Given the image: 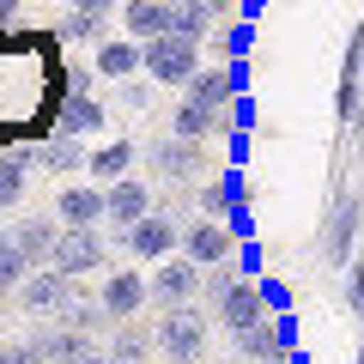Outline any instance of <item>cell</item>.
<instances>
[{"instance_id": "obj_22", "label": "cell", "mask_w": 364, "mask_h": 364, "mask_svg": "<svg viewBox=\"0 0 364 364\" xmlns=\"http://www.w3.org/2000/svg\"><path fill=\"white\" fill-rule=\"evenodd\" d=\"M152 352H158V334H152V328H134V322L109 328V358H116V364H146Z\"/></svg>"}, {"instance_id": "obj_24", "label": "cell", "mask_w": 364, "mask_h": 364, "mask_svg": "<svg viewBox=\"0 0 364 364\" xmlns=\"http://www.w3.org/2000/svg\"><path fill=\"white\" fill-rule=\"evenodd\" d=\"M104 0H79V6H67V18H61V43H91L97 31H104Z\"/></svg>"}, {"instance_id": "obj_9", "label": "cell", "mask_w": 364, "mask_h": 364, "mask_svg": "<svg viewBox=\"0 0 364 364\" xmlns=\"http://www.w3.org/2000/svg\"><path fill=\"white\" fill-rule=\"evenodd\" d=\"M55 225H61V231H97V225H109L104 188H91V182L61 188V195H55Z\"/></svg>"}, {"instance_id": "obj_2", "label": "cell", "mask_w": 364, "mask_h": 364, "mask_svg": "<svg viewBox=\"0 0 364 364\" xmlns=\"http://www.w3.org/2000/svg\"><path fill=\"white\" fill-rule=\"evenodd\" d=\"M140 73L152 79V85H195V73H200V49L195 43H176V37H158V43H146L140 49Z\"/></svg>"}, {"instance_id": "obj_25", "label": "cell", "mask_w": 364, "mask_h": 364, "mask_svg": "<svg viewBox=\"0 0 364 364\" xmlns=\"http://www.w3.org/2000/svg\"><path fill=\"white\" fill-rule=\"evenodd\" d=\"M61 328H73V334H85V340H97L109 328V316H104V304H73V310L61 316Z\"/></svg>"}, {"instance_id": "obj_27", "label": "cell", "mask_w": 364, "mask_h": 364, "mask_svg": "<svg viewBox=\"0 0 364 364\" xmlns=\"http://www.w3.org/2000/svg\"><path fill=\"white\" fill-rule=\"evenodd\" d=\"M0 364H43V358L31 352V340H13V346H0Z\"/></svg>"}, {"instance_id": "obj_16", "label": "cell", "mask_w": 364, "mask_h": 364, "mask_svg": "<svg viewBox=\"0 0 364 364\" xmlns=\"http://www.w3.org/2000/svg\"><path fill=\"white\" fill-rule=\"evenodd\" d=\"M6 237H13V249L31 261V273H43V267L55 261V243H61V225H55V219H18Z\"/></svg>"}, {"instance_id": "obj_26", "label": "cell", "mask_w": 364, "mask_h": 364, "mask_svg": "<svg viewBox=\"0 0 364 364\" xmlns=\"http://www.w3.org/2000/svg\"><path fill=\"white\" fill-rule=\"evenodd\" d=\"M231 286H237V273H231V267H213L207 279H200V291H207L213 304H219V298H225V291H231Z\"/></svg>"}, {"instance_id": "obj_5", "label": "cell", "mask_w": 364, "mask_h": 364, "mask_svg": "<svg viewBox=\"0 0 364 364\" xmlns=\"http://www.w3.org/2000/svg\"><path fill=\"white\" fill-rule=\"evenodd\" d=\"M146 164H152V182H195L200 164H207V146H188L176 140V134H158L152 146H146Z\"/></svg>"}, {"instance_id": "obj_30", "label": "cell", "mask_w": 364, "mask_h": 364, "mask_svg": "<svg viewBox=\"0 0 364 364\" xmlns=\"http://www.w3.org/2000/svg\"><path fill=\"white\" fill-rule=\"evenodd\" d=\"M0 219H6V213H0ZM0 237H6V231H0Z\"/></svg>"}, {"instance_id": "obj_21", "label": "cell", "mask_w": 364, "mask_h": 364, "mask_svg": "<svg viewBox=\"0 0 364 364\" xmlns=\"http://www.w3.org/2000/svg\"><path fill=\"white\" fill-rule=\"evenodd\" d=\"M91 67L104 79H128V73H140V43H128V37H104L97 43V55H91Z\"/></svg>"}, {"instance_id": "obj_23", "label": "cell", "mask_w": 364, "mask_h": 364, "mask_svg": "<svg viewBox=\"0 0 364 364\" xmlns=\"http://www.w3.org/2000/svg\"><path fill=\"white\" fill-rule=\"evenodd\" d=\"M128 164H134V146H128V140H109V146H97V152L85 158V170L97 176V188L122 182V176H128Z\"/></svg>"}, {"instance_id": "obj_7", "label": "cell", "mask_w": 364, "mask_h": 364, "mask_svg": "<svg viewBox=\"0 0 364 364\" xmlns=\"http://www.w3.org/2000/svg\"><path fill=\"white\" fill-rule=\"evenodd\" d=\"M122 249H128L134 261H170L182 249V225L170 219V213H152V219H140L134 231H122Z\"/></svg>"}, {"instance_id": "obj_12", "label": "cell", "mask_w": 364, "mask_h": 364, "mask_svg": "<svg viewBox=\"0 0 364 364\" xmlns=\"http://www.w3.org/2000/svg\"><path fill=\"white\" fill-rule=\"evenodd\" d=\"M213 316H219V328H231V334L273 322V316H267V298H261V286H255V279H237V286L225 291L219 304H213Z\"/></svg>"}, {"instance_id": "obj_10", "label": "cell", "mask_w": 364, "mask_h": 364, "mask_svg": "<svg viewBox=\"0 0 364 364\" xmlns=\"http://www.w3.org/2000/svg\"><path fill=\"white\" fill-rule=\"evenodd\" d=\"M182 255L195 261L200 273H207V267H225V261L237 255V231H225L219 219H195L188 231H182Z\"/></svg>"}, {"instance_id": "obj_18", "label": "cell", "mask_w": 364, "mask_h": 364, "mask_svg": "<svg viewBox=\"0 0 364 364\" xmlns=\"http://www.w3.org/2000/svg\"><path fill=\"white\" fill-rule=\"evenodd\" d=\"M170 18H176L170 0H128L122 6V25H128V37H140V49L158 43V37H170Z\"/></svg>"}, {"instance_id": "obj_19", "label": "cell", "mask_w": 364, "mask_h": 364, "mask_svg": "<svg viewBox=\"0 0 364 364\" xmlns=\"http://www.w3.org/2000/svg\"><path fill=\"white\" fill-rule=\"evenodd\" d=\"M31 164H37V158H31L25 146H0V213H13L18 200H25V188H31Z\"/></svg>"}, {"instance_id": "obj_20", "label": "cell", "mask_w": 364, "mask_h": 364, "mask_svg": "<svg viewBox=\"0 0 364 364\" xmlns=\"http://www.w3.org/2000/svg\"><path fill=\"white\" fill-rule=\"evenodd\" d=\"M31 158H37V164L43 170H55V176H67V170H85V146H79V140H61V134H43V140L37 146H31Z\"/></svg>"}, {"instance_id": "obj_29", "label": "cell", "mask_w": 364, "mask_h": 364, "mask_svg": "<svg viewBox=\"0 0 364 364\" xmlns=\"http://www.w3.org/2000/svg\"><path fill=\"white\" fill-rule=\"evenodd\" d=\"M237 267H243V273H255V267H261V249H255V243H249V249H237Z\"/></svg>"}, {"instance_id": "obj_4", "label": "cell", "mask_w": 364, "mask_h": 364, "mask_svg": "<svg viewBox=\"0 0 364 364\" xmlns=\"http://www.w3.org/2000/svg\"><path fill=\"white\" fill-rule=\"evenodd\" d=\"M73 304H79V279H67V273H55V267L31 273L25 286H18V310L49 316V322H61V316L73 310Z\"/></svg>"}, {"instance_id": "obj_28", "label": "cell", "mask_w": 364, "mask_h": 364, "mask_svg": "<svg viewBox=\"0 0 364 364\" xmlns=\"http://www.w3.org/2000/svg\"><path fill=\"white\" fill-rule=\"evenodd\" d=\"M346 304H352V316H364V267L346 273Z\"/></svg>"}, {"instance_id": "obj_3", "label": "cell", "mask_w": 364, "mask_h": 364, "mask_svg": "<svg viewBox=\"0 0 364 364\" xmlns=\"http://www.w3.org/2000/svg\"><path fill=\"white\" fill-rule=\"evenodd\" d=\"M200 279H207V273H200L188 255H170V261H158V273L146 279V286H152L158 316H170V310H188V304L200 298Z\"/></svg>"}, {"instance_id": "obj_17", "label": "cell", "mask_w": 364, "mask_h": 364, "mask_svg": "<svg viewBox=\"0 0 364 364\" xmlns=\"http://www.w3.org/2000/svg\"><path fill=\"white\" fill-rule=\"evenodd\" d=\"M225 13H231L225 0H176V18H170V37H176V43H195V49H200V37H207V31L219 25Z\"/></svg>"}, {"instance_id": "obj_14", "label": "cell", "mask_w": 364, "mask_h": 364, "mask_svg": "<svg viewBox=\"0 0 364 364\" xmlns=\"http://www.w3.org/2000/svg\"><path fill=\"white\" fill-rule=\"evenodd\" d=\"M104 104L91 97V91H67L61 97V109H55V122H49V134H61V140H85V134H104Z\"/></svg>"}, {"instance_id": "obj_8", "label": "cell", "mask_w": 364, "mask_h": 364, "mask_svg": "<svg viewBox=\"0 0 364 364\" xmlns=\"http://www.w3.org/2000/svg\"><path fill=\"white\" fill-rule=\"evenodd\" d=\"M97 304H104V316L109 322H134V316L152 304V286H146V273H134V267H116L97 286Z\"/></svg>"}, {"instance_id": "obj_13", "label": "cell", "mask_w": 364, "mask_h": 364, "mask_svg": "<svg viewBox=\"0 0 364 364\" xmlns=\"http://www.w3.org/2000/svg\"><path fill=\"white\" fill-rule=\"evenodd\" d=\"M104 231H61V243H55V273H67V279H79V273H97L104 267Z\"/></svg>"}, {"instance_id": "obj_1", "label": "cell", "mask_w": 364, "mask_h": 364, "mask_svg": "<svg viewBox=\"0 0 364 364\" xmlns=\"http://www.w3.org/2000/svg\"><path fill=\"white\" fill-rule=\"evenodd\" d=\"M152 334H158V352H164L170 364H200L207 358V310H195V304L158 316Z\"/></svg>"}, {"instance_id": "obj_15", "label": "cell", "mask_w": 364, "mask_h": 364, "mask_svg": "<svg viewBox=\"0 0 364 364\" xmlns=\"http://www.w3.org/2000/svg\"><path fill=\"white\" fill-rule=\"evenodd\" d=\"M104 207H109V225L134 231L140 219H152V182H140V176L109 182V188H104Z\"/></svg>"}, {"instance_id": "obj_6", "label": "cell", "mask_w": 364, "mask_h": 364, "mask_svg": "<svg viewBox=\"0 0 364 364\" xmlns=\"http://www.w3.org/2000/svg\"><path fill=\"white\" fill-rule=\"evenodd\" d=\"M237 91H243V67H200V73H195V85L182 91V104L207 109V116H231Z\"/></svg>"}, {"instance_id": "obj_11", "label": "cell", "mask_w": 364, "mask_h": 364, "mask_svg": "<svg viewBox=\"0 0 364 364\" xmlns=\"http://www.w3.org/2000/svg\"><path fill=\"white\" fill-rule=\"evenodd\" d=\"M31 352H37L43 364H85V358H97V340H85V334H73V328H61V322H49V328H31Z\"/></svg>"}]
</instances>
